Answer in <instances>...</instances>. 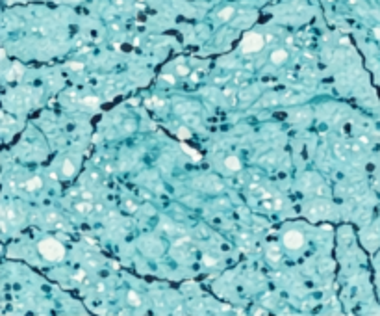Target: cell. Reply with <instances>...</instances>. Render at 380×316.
Wrapping results in <instances>:
<instances>
[{"label":"cell","mask_w":380,"mask_h":316,"mask_svg":"<svg viewBox=\"0 0 380 316\" xmlns=\"http://www.w3.org/2000/svg\"><path fill=\"white\" fill-rule=\"evenodd\" d=\"M182 149H184L186 153H189L191 156H193V160H200V153H196L195 149H191V147H188V145H182Z\"/></svg>","instance_id":"9c48e42d"},{"label":"cell","mask_w":380,"mask_h":316,"mask_svg":"<svg viewBox=\"0 0 380 316\" xmlns=\"http://www.w3.org/2000/svg\"><path fill=\"white\" fill-rule=\"evenodd\" d=\"M26 188H28V190H37V188H41V179H32V180H28V182H26Z\"/></svg>","instance_id":"ba28073f"},{"label":"cell","mask_w":380,"mask_h":316,"mask_svg":"<svg viewBox=\"0 0 380 316\" xmlns=\"http://www.w3.org/2000/svg\"><path fill=\"white\" fill-rule=\"evenodd\" d=\"M271 60H273L274 63H284V61L287 60V52L282 50V48H280V50H274V52L271 54Z\"/></svg>","instance_id":"277c9868"},{"label":"cell","mask_w":380,"mask_h":316,"mask_svg":"<svg viewBox=\"0 0 380 316\" xmlns=\"http://www.w3.org/2000/svg\"><path fill=\"white\" fill-rule=\"evenodd\" d=\"M39 253H41L46 260H59V259H63L65 249H63V246H61L58 240L46 238V240H43V242L39 244Z\"/></svg>","instance_id":"6da1fadb"},{"label":"cell","mask_w":380,"mask_h":316,"mask_svg":"<svg viewBox=\"0 0 380 316\" xmlns=\"http://www.w3.org/2000/svg\"><path fill=\"white\" fill-rule=\"evenodd\" d=\"M263 43H265V39H263L260 33L248 32V33L243 37V41H241V48H243L245 52H258V50H261Z\"/></svg>","instance_id":"7a4b0ae2"},{"label":"cell","mask_w":380,"mask_h":316,"mask_svg":"<svg viewBox=\"0 0 380 316\" xmlns=\"http://www.w3.org/2000/svg\"><path fill=\"white\" fill-rule=\"evenodd\" d=\"M128 300H130V303L132 305H136V307H139L141 305V300H139V296H137V292H128Z\"/></svg>","instance_id":"52a82bcc"},{"label":"cell","mask_w":380,"mask_h":316,"mask_svg":"<svg viewBox=\"0 0 380 316\" xmlns=\"http://www.w3.org/2000/svg\"><path fill=\"white\" fill-rule=\"evenodd\" d=\"M224 166H226L228 169H234V171H237V169L241 167V162H239V158H237V156H228V158L224 160Z\"/></svg>","instance_id":"5b68a950"},{"label":"cell","mask_w":380,"mask_h":316,"mask_svg":"<svg viewBox=\"0 0 380 316\" xmlns=\"http://www.w3.org/2000/svg\"><path fill=\"white\" fill-rule=\"evenodd\" d=\"M63 173H65V175H72V173H74V167H72V164H71L69 160L63 164Z\"/></svg>","instance_id":"30bf717a"},{"label":"cell","mask_w":380,"mask_h":316,"mask_svg":"<svg viewBox=\"0 0 380 316\" xmlns=\"http://www.w3.org/2000/svg\"><path fill=\"white\" fill-rule=\"evenodd\" d=\"M302 244H304V238H302L300 233L291 231V233H287L284 236V246L289 247V249H299V247H302Z\"/></svg>","instance_id":"3957f363"},{"label":"cell","mask_w":380,"mask_h":316,"mask_svg":"<svg viewBox=\"0 0 380 316\" xmlns=\"http://www.w3.org/2000/svg\"><path fill=\"white\" fill-rule=\"evenodd\" d=\"M176 71H178V74H188V69H186V67H178Z\"/></svg>","instance_id":"7c38bea8"},{"label":"cell","mask_w":380,"mask_h":316,"mask_svg":"<svg viewBox=\"0 0 380 316\" xmlns=\"http://www.w3.org/2000/svg\"><path fill=\"white\" fill-rule=\"evenodd\" d=\"M178 136H180V138H188V136H189V130H178Z\"/></svg>","instance_id":"8fae6325"},{"label":"cell","mask_w":380,"mask_h":316,"mask_svg":"<svg viewBox=\"0 0 380 316\" xmlns=\"http://www.w3.org/2000/svg\"><path fill=\"white\" fill-rule=\"evenodd\" d=\"M234 11H235V9L228 6V7H224V9H221V13H219V17H221L222 20H228V19H230V17L234 15Z\"/></svg>","instance_id":"8992f818"}]
</instances>
